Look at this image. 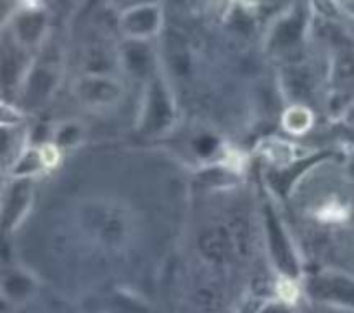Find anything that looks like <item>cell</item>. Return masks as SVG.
<instances>
[{"instance_id": "1", "label": "cell", "mask_w": 354, "mask_h": 313, "mask_svg": "<svg viewBox=\"0 0 354 313\" xmlns=\"http://www.w3.org/2000/svg\"><path fill=\"white\" fill-rule=\"evenodd\" d=\"M162 26V9L156 2L138 3L121 10L120 28L128 40L145 42L159 33Z\"/></svg>"}, {"instance_id": "2", "label": "cell", "mask_w": 354, "mask_h": 313, "mask_svg": "<svg viewBox=\"0 0 354 313\" xmlns=\"http://www.w3.org/2000/svg\"><path fill=\"white\" fill-rule=\"evenodd\" d=\"M45 14L37 7H26L17 12L12 19L14 40L23 47H31L38 44L45 31Z\"/></svg>"}, {"instance_id": "3", "label": "cell", "mask_w": 354, "mask_h": 313, "mask_svg": "<svg viewBox=\"0 0 354 313\" xmlns=\"http://www.w3.org/2000/svg\"><path fill=\"white\" fill-rule=\"evenodd\" d=\"M78 92L83 99L82 102L88 104V106H107L120 97L121 90L114 80L97 75L86 76L85 80H82L78 85Z\"/></svg>"}, {"instance_id": "4", "label": "cell", "mask_w": 354, "mask_h": 313, "mask_svg": "<svg viewBox=\"0 0 354 313\" xmlns=\"http://www.w3.org/2000/svg\"><path fill=\"white\" fill-rule=\"evenodd\" d=\"M313 121H315L313 113L304 106L289 107V109L283 113V118H282L283 128H286L289 134H294V135H301L304 134V132L310 130Z\"/></svg>"}, {"instance_id": "5", "label": "cell", "mask_w": 354, "mask_h": 313, "mask_svg": "<svg viewBox=\"0 0 354 313\" xmlns=\"http://www.w3.org/2000/svg\"><path fill=\"white\" fill-rule=\"evenodd\" d=\"M301 31H303V21L299 19V16L290 14L286 19L275 24V30H273V44H275V47H287V45L294 44L297 40Z\"/></svg>"}, {"instance_id": "6", "label": "cell", "mask_w": 354, "mask_h": 313, "mask_svg": "<svg viewBox=\"0 0 354 313\" xmlns=\"http://www.w3.org/2000/svg\"><path fill=\"white\" fill-rule=\"evenodd\" d=\"M275 293H277V300L282 301V303H286V305H290V307H294V305L297 303V300L301 298L303 289H301L299 283H297L294 277L280 276L279 280H277V284H275Z\"/></svg>"}, {"instance_id": "7", "label": "cell", "mask_w": 354, "mask_h": 313, "mask_svg": "<svg viewBox=\"0 0 354 313\" xmlns=\"http://www.w3.org/2000/svg\"><path fill=\"white\" fill-rule=\"evenodd\" d=\"M317 218L324 224H341L348 218V208L339 201H327L317 210Z\"/></svg>"}, {"instance_id": "8", "label": "cell", "mask_w": 354, "mask_h": 313, "mask_svg": "<svg viewBox=\"0 0 354 313\" xmlns=\"http://www.w3.org/2000/svg\"><path fill=\"white\" fill-rule=\"evenodd\" d=\"M37 151L44 170L55 168V166L59 165V161H61V147H59L55 142H45V144H41Z\"/></svg>"}, {"instance_id": "9", "label": "cell", "mask_w": 354, "mask_h": 313, "mask_svg": "<svg viewBox=\"0 0 354 313\" xmlns=\"http://www.w3.org/2000/svg\"><path fill=\"white\" fill-rule=\"evenodd\" d=\"M113 2H120V3H124V9H123V10L130 9V7H135V6H138V3H145V2H142V0H113Z\"/></svg>"}, {"instance_id": "10", "label": "cell", "mask_w": 354, "mask_h": 313, "mask_svg": "<svg viewBox=\"0 0 354 313\" xmlns=\"http://www.w3.org/2000/svg\"><path fill=\"white\" fill-rule=\"evenodd\" d=\"M17 2L24 3V6H28V7H35V3H37V0H17Z\"/></svg>"}]
</instances>
